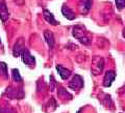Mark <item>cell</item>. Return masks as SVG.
Instances as JSON below:
<instances>
[{"label": "cell", "instance_id": "9c48e42d", "mask_svg": "<svg viewBox=\"0 0 125 113\" xmlns=\"http://www.w3.org/2000/svg\"><path fill=\"white\" fill-rule=\"evenodd\" d=\"M62 14L64 15V17L65 18H67L68 20H74L75 19V17H76V15H75V13L70 9L69 6H67L66 4H64L62 6Z\"/></svg>", "mask_w": 125, "mask_h": 113}, {"label": "cell", "instance_id": "e0dca14e", "mask_svg": "<svg viewBox=\"0 0 125 113\" xmlns=\"http://www.w3.org/2000/svg\"><path fill=\"white\" fill-rule=\"evenodd\" d=\"M50 83H51V87H50V89H51V91H53L54 89H55V85H56L55 80H54L53 75H50Z\"/></svg>", "mask_w": 125, "mask_h": 113}, {"label": "cell", "instance_id": "7c38bea8", "mask_svg": "<svg viewBox=\"0 0 125 113\" xmlns=\"http://www.w3.org/2000/svg\"><path fill=\"white\" fill-rule=\"evenodd\" d=\"M44 38H45V40L47 42V44H48V46L50 48H52L53 46H54V36H53V34L51 32H49V30H45L44 32Z\"/></svg>", "mask_w": 125, "mask_h": 113}, {"label": "cell", "instance_id": "30bf717a", "mask_svg": "<svg viewBox=\"0 0 125 113\" xmlns=\"http://www.w3.org/2000/svg\"><path fill=\"white\" fill-rule=\"evenodd\" d=\"M43 17H44L45 20L48 23H50L51 25L56 26L58 24V22L55 20V18H54V16H53V14L50 11H48V10H44V11H43Z\"/></svg>", "mask_w": 125, "mask_h": 113}, {"label": "cell", "instance_id": "4fadbf2b", "mask_svg": "<svg viewBox=\"0 0 125 113\" xmlns=\"http://www.w3.org/2000/svg\"><path fill=\"white\" fill-rule=\"evenodd\" d=\"M58 96H60L61 99H67V97L69 100L72 99V95L70 94L67 90H65L62 87H58Z\"/></svg>", "mask_w": 125, "mask_h": 113}, {"label": "cell", "instance_id": "9a60e30c", "mask_svg": "<svg viewBox=\"0 0 125 113\" xmlns=\"http://www.w3.org/2000/svg\"><path fill=\"white\" fill-rule=\"evenodd\" d=\"M11 75H13V80L15 82H21L22 81V77L20 75V73H19V70L14 68L11 70Z\"/></svg>", "mask_w": 125, "mask_h": 113}, {"label": "cell", "instance_id": "ac0fdd59", "mask_svg": "<svg viewBox=\"0 0 125 113\" xmlns=\"http://www.w3.org/2000/svg\"><path fill=\"white\" fill-rule=\"evenodd\" d=\"M122 36L125 38V27H124V28H123V32H122Z\"/></svg>", "mask_w": 125, "mask_h": 113}, {"label": "cell", "instance_id": "8992f818", "mask_svg": "<svg viewBox=\"0 0 125 113\" xmlns=\"http://www.w3.org/2000/svg\"><path fill=\"white\" fill-rule=\"evenodd\" d=\"M10 17V12L6 6L5 1H0V19L2 22H5Z\"/></svg>", "mask_w": 125, "mask_h": 113}, {"label": "cell", "instance_id": "8fae6325", "mask_svg": "<svg viewBox=\"0 0 125 113\" xmlns=\"http://www.w3.org/2000/svg\"><path fill=\"white\" fill-rule=\"evenodd\" d=\"M56 70L58 71V75L62 80H67L69 79V76L71 75V71L69 69L62 67V65H56Z\"/></svg>", "mask_w": 125, "mask_h": 113}, {"label": "cell", "instance_id": "3957f363", "mask_svg": "<svg viewBox=\"0 0 125 113\" xmlns=\"http://www.w3.org/2000/svg\"><path fill=\"white\" fill-rule=\"evenodd\" d=\"M83 87V79L79 75H75L73 79L70 81L69 83V88L72 90H79Z\"/></svg>", "mask_w": 125, "mask_h": 113}, {"label": "cell", "instance_id": "6da1fadb", "mask_svg": "<svg viewBox=\"0 0 125 113\" xmlns=\"http://www.w3.org/2000/svg\"><path fill=\"white\" fill-rule=\"evenodd\" d=\"M72 35L74 38H76L77 40H79L80 43L84 45H89L91 43V38L89 36V33L87 28L83 24H77L73 27L72 29Z\"/></svg>", "mask_w": 125, "mask_h": 113}, {"label": "cell", "instance_id": "2e32d148", "mask_svg": "<svg viewBox=\"0 0 125 113\" xmlns=\"http://www.w3.org/2000/svg\"><path fill=\"white\" fill-rule=\"evenodd\" d=\"M115 3L118 10H123L125 7V0H115Z\"/></svg>", "mask_w": 125, "mask_h": 113}, {"label": "cell", "instance_id": "7a4b0ae2", "mask_svg": "<svg viewBox=\"0 0 125 113\" xmlns=\"http://www.w3.org/2000/svg\"><path fill=\"white\" fill-rule=\"evenodd\" d=\"M104 68V59L102 57H94L92 60V66H91V71L94 75H99L103 71Z\"/></svg>", "mask_w": 125, "mask_h": 113}, {"label": "cell", "instance_id": "5bb4252c", "mask_svg": "<svg viewBox=\"0 0 125 113\" xmlns=\"http://www.w3.org/2000/svg\"><path fill=\"white\" fill-rule=\"evenodd\" d=\"M0 75L4 79H9V73H7V65L4 62H0Z\"/></svg>", "mask_w": 125, "mask_h": 113}, {"label": "cell", "instance_id": "52a82bcc", "mask_svg": "<svg viewBox=\"0 0 125 113\" xmlns=\"http://www.w3.org/2000/svg\"><path fill=\"white\" fill-rule=\"evenodd\" d=\"M116 79V73L113 70H109V71H106L103 79V86L104 87H111L113 82Z\"/></svg>", "mask_w": 125, "mask_h": 113}, {"label": "cell", "instance_id": "277c9868", "mask_svg": "<svg viewBox=\"0 0 125 113\" xmlns=\"http://www.w3.org/2000/svg\"><path fill=\"white\" fill-rule=\"evenodd\" d=\"M21 59H22L23 63L26 64V65H28L29 67H34V65H36V59H34V57L31 56L30 52L27 49H25L24 51L22 52Z\"/></svg>", "mask_w": 125, "mask_h": 113}, {"label": "cell", "instance_id": "5b68a950", "mask_svg": "<svg viewBox=\"0 0 125 113\" xmlns=\"http://www.w3.org/2000/svg\"><path fill=\"white\" fill-rule=\"evenodd\" d=\"M26 49V47H25V44L23 43V40L22 39H20L17 43L15 44V46H14V50H13V54H14V57H21V54H22V52L24 51V50Z\"/></svg>", "mask_w": 125, "mask_h": 113}, {"label": "cell", "instance_id": "ba28073f", "mask_svg": "<svg viewBox=\"0 0 125 113\" xmlns=\"http://www.w3.org/2000/svg\"><path fill=\"white\" fill-rule=\"evenodd\" d=\"M93 4V0H80L79 1V12L81 14H87L90 12Z\"/></svg>", "mask_w": 125, "mask_h": 113}, {"label": "cell", "instance_id": "d6986e66", "mask_svg": "<svg viewBox=\"0 0 125 113\" xmlns=\"http://www.w3.org/2000/svg\"><path fill=\"white\" fill-rule=\"evenodd\" d=\"M0 48H2V44H1V41H0Z\"/></svg>", "mask_w": 125, "mask_h": 113}]
</instances>
